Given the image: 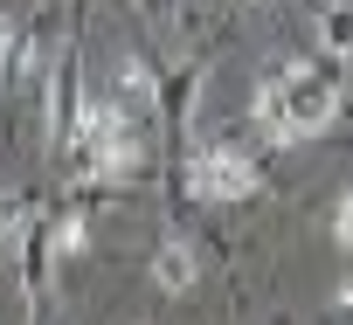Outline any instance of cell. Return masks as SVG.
Listing matches in <instances>:
<instances>
[{"label":"cell","mask_w":353,"mask_h":325,"mask_svg":"<svg viewBox=\"0 0 353 325\" xmlns=\"http://www.w3.org/2000/svg\"><path fill=\"white\" fill-rule=\"evenodd\" d=\"M256 125L270 132V145H298V138H319L325 125H332V111H339V90L319 76V70H305V63H291L284 76H270L263 90H256Z\"/></svg>","instance_id":"1"},{"label":"cell","mask_w":353,"mask_h":325,"mask_svg":"<svg viewBox=\"0 0 353 325\" xmlns=\"http://www.w3.org/2000/svg\"><path fill=\"white\" fill-rule=\"evenodd\" d=\"M188 194L194 201H250L256 194V159L236 145H201L188 159Z\"/></svg>","instance_id":"2"},{"label":"cell","mask_w":353,"mask_h":325,"mask_svg":"<svg viewBox=\"0 0 353 325\" xmlns=\"http://www.w3.org/2000/svg\"><path fill=\"white\" fill-rule=\"evenodd\" d=\"M201 284V249L188 242V235H166L159 249H152V291L159 297H188Z\"/></svg>","instance_id":"3"},{"label":"cell","mask_w":353,"mask_h":325,"mask_svg":"<svg viewBox=\"0 0 353 325\" xmlns=\"http://www.w3.org/2000/svg\"><path fill=\"white\" fill-rule=\"evenodd\" d=\"M152 97H159V90H152V70H145L139 56H125V70H118V104H125V111H152Z\"/></svg>","instance_id":"4"},{"label":"cell","mask_w":353,"mask_h":325,"mask_svg":"<svg viewBox=\"0 0 353 325\" xmlns=\"http://www.w3.org/2000/svg\"><path fill=\"white\" fill-rule=\"evenodd\" d=\"M83 242H90V222H83V215H63V222H56V235H49V249H56L63 263H70V256H83Z\"/></svg>","instance_id":"5"},{"label":"cell","mask_w":353,"mask_h":325,"mask_svg":"<svg viewBox=\"0 0 353 325\" xmlns=\"http://www.w3.org/2000/svg\"><path fill=\"white\" fill-rule=\"evenodd\" d=\"M319 35H325V49L353 56V14H346V8H325V14H319Z\"/></svg>","instance_id":"6"},{"label":"cell","mask_w":353,"mask_h":325,"mask_svg":"<svg viewBox=\"0 0 353 325\" xmlns=\"http://www.w3.org/2000/svg\"><path fill=\"white\" fill-rule=\"evenodd\" d=\"M332 242L353 256V194H339V208H332Z\"/></svg>","instance_id":"7"},{"label":"cell","mask_w":353,"mask_h":325,"mask_svg":"<svg viewBox=\"0 0 353 325\" xmlns=\"http://www.w3.org/2000/svg\"><path fill=\"white\" fill-rule=\"evenodd\" d=\"M159 8H166V0H159Z\"/></svg>","instance_id":"8"}]
</instances>
